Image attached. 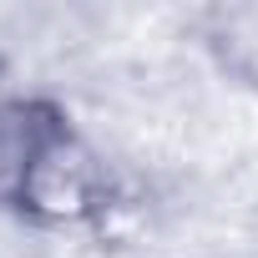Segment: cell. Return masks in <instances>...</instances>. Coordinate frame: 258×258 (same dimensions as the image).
I'll return each instance as SVG.
<instances>
[{"mask_svg":"<svg viewBox=\"0 0 258 258\" xmlns=\"http://www.w3.org/2000/svg\"><path fill=\"white\" fill-rule=\"evenodd\" d=\"M111 198H116V182H111L106 157L66 116L41 142V152H36L11 213H21L36 228H86L111 208Z\"/></svg>","mask_w":258,"mask_h":258,"instance_id":"1","label":"cell"},{"mask_svg":"<svg viewBox=\"0 0 258 258\" xmlns=\"http://www.w3.org/2000/svg\"><path fill=\"white\" fill-rule=\"evenodd\" d=\"M66 121L46 96H0V208H16V192L41 152V142Z\"/></svg>","mask_w":258,"mask_h":258,"instance_id":"2","label":"cell"},{"mask_svg":"<svg viewBox=\"0 0 258 258\" xmlns=\"http://www.w3.org/2000/svg\"><path fill=\"white\" fill-rule=\"evenodd\" d=\"M203 41H208V51L223 61V71H233L238 81L258 86V0L208 11Z\"/></svg>","mask_w":258,"mask_h":258,"instance_id":"3","label":"cell"}]
</instances>
